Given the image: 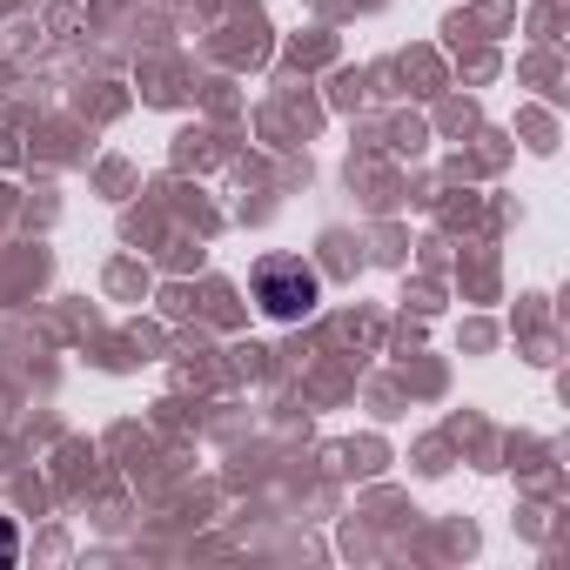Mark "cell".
Wrapping results in <instances>:
<instances>
[{
	"mask_svg": "<svg viewBox=\"0 0 570 570\" xmlns=\"http://www.w3.org/2000/svg\"><path fill=\"white\" fill-rule=\"evenodd\" d=\"M14 557H21V537H14V523H8V517H0V570H8Z\"/></svg>",
	"mask_w": 570,
	"mask_h": 570,
	"instance_id": "7a4b0ae2",
	"label": "cell"
},
{
	"mask_svg": "<svg viewBox=\"0 0 570 570\" xmlns=\"http://www.w3.org/2000/svg\"><path fill=\"white\" fill-rule=\"evenodd\" d=\"M316 268H303L296 255H268L262 268H255V303H262V316H275V323H303L309 309H316Z\"/></svg>",
	"mask_w": 570,
	"mask_h": 570,
	"instance_id": "6da1fadb",
	"label": "cell"
}]
</instances>
